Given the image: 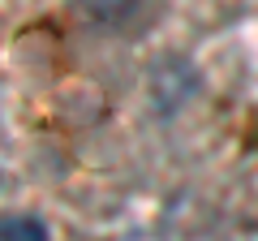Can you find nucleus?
<instances>
[{"mask_svg":"<svg viewBox=\"0 0 258 241\" xmlns=\"http://www.w3.org/2000/svg\"><path fill=\"white\" fill-rule=\"evenodd\" d=\"M5 241H47V224L35 215H9L5 220Z\"/></svg>","mask_w":258,"mask_h":241,"instance_id":"obj_1","label":"nucleus"},{"mask_svg":"<svg viewBox=\"0 0 258 241\" xmlns=\"http://www.w3.org/2000/svg\"><path fill=\"white\" fill-rule=\"evenodd\" d=\"M86 13H95V18H108V22H125L134 9H142L147 0H78Z\"/></svg>","mask_w":258,"mask_h":241,"instance_id":"obj_2","label":"nucleus"}]
</instances>
